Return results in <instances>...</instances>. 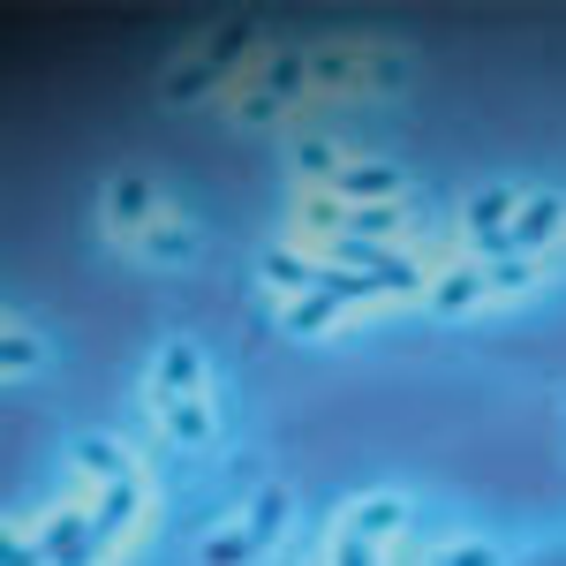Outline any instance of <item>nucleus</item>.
<instances>
[{
    "label": "nucleus",
    "instance_id": "28",
    "mask_svg": "<svg viewBox=\"0 0 566 566\" xmlns=\"http://www.w3.org/2000/svg\"><path fill=\"white\" fill-rule=\"evenodd\" d=\"M98 552H106L98 536H76V544H69V552H61V559H53V566H98Z\"/></svg>",
    "mask_w": 566,
    "mask_h": 566
},
{
    "label": "nucleus",
    "instance_id": "4",
    "mask_svg": "<svg viewBox=\"0 0 566 566\" xmlns=\"http://www.w3.org/2000/svg\"><path fill=\"white\" fill-rule=\"evenodd\" d=\"M136 491H144L136 476L106 483V499H98V514H91V536H98V544H114V536L129 528V514H136Z\"/></svg>",
    "mask_w": 566,
    "mask_h": 566
},
{
    "label": "nucleus",
    "instance_id": "8",
    "mask_svg": "<svg viewBox=\"0 0 566 566\" xmlns=\"http://www.w3.org/2000/svg\"><path fill=\"white\" fill-rule=\"evenodd\" d=\"M514 212H522V197L483 189V197H469V234H506V227H514Z\"/></svg>",
    "mask_w": 566,
    "mask_h": 566
},
{
    "label": "nucleus",
    "instance_id": "2",
    "mask_svg": "<svg viewBox=\"0 0 566 566\" xmlns=\"http://www.w3.org/2000/svg\"><path fill=\"white\" fill-rule=\"evenodd\" d=\"M106 219H114V234H144V227L159 219L151 181H144V175H122V181H114V197H106Z\"/></svg>",
    "mask_w": 566,
    "mask_h": 566
},
{
    "label": "nucleus",
    "instance_id": "15",
    "mask_svg": "<svg viewBox=\"0 0 566 566\" xmlns=\"http://www.w3.org/2000/svg\"><path fill=\"white\" fill-rule=\"evenodd\" d=\"M483 280H491V295H522V287H536V258H499L483 264Z\"/></svg>",
    "mask_w": 566,
    "mask_h": 566
},
{
    "label": "nucleus",
    "instance_id": "26",
    "mask_svg": "<svg viewBox=\"0 0 566 566\" xmlns=\"http://www.w3.org/2000/svg\"><path fill=\"white\" fill-rule=\"evenodd\" d=\"M0 566H53L39 552V544H31V536H8V552H0Z\"/></svg>",
    "mask_w": 566,
    "mask_h": 566
},
{
    "label": "nucleus",
    "instance_id": "13",
    "mask_svg": "<svg viewBox=\"0 0 566 566\" xmlns=\"http://www.w3.org/2000/svg\"><path fill=\"white\" fill-rule=\"evenodd\" d=\"M76 461H84V469H91L98 483H122V476H136L129 461H122V446H114V438H84V446H76Z\"/></svg>",
    "mask_w": 566,
    "mask_h": 566
},
{
    "label": "nucleus",
    "instance_id": "27",
    "mask_svg": "<svg viewBox=\"0 0 566 566\" xmlns=\"http://www.w3.org/2000/svg\"><path fill=\"white\" fill-rule=\"evenodd\" d=\"M234 114H242V122H280V98H272V91H250Z\"/></svg>",
    "mask_w": 566,
    "mask_h": 566
},
{
    "label": "nucleus",
    "instance_id": "14",
    "mask_svg": "<svg viewBox=\"0 0 566 566\" xmlns=\"http://www.w3.org/2000/svg\"><path fill=\"white\" fill-rule=\"evenodd\" d=\"M400 175L392 167H340V197H392Z\"/></svg>",
    "mask_w": 566,
    "mask_h": 566
},
{
    "label": "nucleus",
    "instance_id": "20",
    "mask_svg": "<svg viewBox=\"0 0 566 566\" xmlns=\"http://www.w3.org/2000/svg\"><path fill=\"white\" fill-rule=\"evenodd\" d=\"M303 227H310V234H333V242H340V234H348V205L317 197V205H303Z\"/></svg>",
    "mask_w": 566,
    "mask_h": 566
},
{
    "label": "nucleus",
    "instance_id": "22",
    "mask_svg": "<svg viewBox=\"0 0 566 566\" xmlns=\"http://www.w3.org/2000/svg\"><path fill=\"white\" fill-rule=\"evenodd\" d=\"M0 363H8V370L23 378V370L39 363V340H31V333H8V340H0Z\"/></svg>",
    "mask_w": 566,
    "mask_h": 566
},
{
    "label": "nucleus",
    "instance_id": "25",
    "mask_svg": "<svg viewBox=\"0 0 566 566\" xmlns=\"http://www.w3.org/2000/svg\"><path fill=\"white\" fill-rule=\"evenodd\" d=\"M303 175H325V181H340V159H333V144H303Z\"/></svg>",
    "mask_w": 566,
    "mask_h": 566
},
{
    "label": "nucleus",
    "instance_id": "9",
    "mask_svg": "<svg viewBox=\"0 0 566 566\" xmlns=\"http://www.w3.org/2000/svg\"><path fill=\"white\" fill-rule=\"evenodd\" d=\"M242 528L272 552V544H280V528H287V491H272V483H264L258 499H250V522H242Z\"/></svg>",
    "mask_w": 566,
    "mask_h": 566
},
{
    "label": "nucleus",
    "instance_id": "1",
    "mask_svg": "<svg viewBox=\"0 0 566 566\" xmlns=\"http://www.w3.org/2000/svg\"><path fill=\"white\" fill-rule=\"evenodd\" d=\"M559 219H566L559 197H522V212H514V227H506V250H514V258L544 250V242L559 234Z\"/></svg>",
    "mask_w": 566,
    "mask_h": 566
},
{
    "label": "nucleus",
    "instance_id": "21",
    "mask_svg": "<svg viewBox=\"0 0 566 566\" xmlns=\"http://www.w3.org/2000/svg\"><path fill=\"white\" fill-rule=\"evenodd\" d=\"M212 76H219L212 61H189V69H175V84H167V98H197V91L212 84Z\"/></svg>",
    "mask_w": 566,
    "mask_h": 566
},
{
    "label": "nucleus",
    "instance_id": "7",
    "mask_svg": "<svg viewBox=\"0 0 566 566\" xmlns=\"http://www.w3.org/2000/svg\"><path fill=\"white\" fill-rule=\"evenodd\" d=\"M491 295V280H483V264H461V272H446V280H431V310H469Z\"/></svg>",
    "mask_w": 566,
    "mask_h": 566
},
{
    "label": "nucleus",
    "instance_id": "17",
    "mask_svg": "<svg viewBox=\"0 0 566 566\" xmlns=\"http://www.w3.org/2000/svg\"><path fill=\"white\" fill-rule=\"evenodd\" d=\"M392 227H400L392 205H355L348 212V234H363V242H392Z\"/></svg>",
    "mask_w": 566,
    "mask_h": 566
},
{
    "label": "nucleus",
    "instance_id": "16",
    "mask_svg": "<svg viewBox=\"0 0 566 566\" xmlns=\"http://www.w3.org/2000/svg\"><path fill=\"white\" fill-rule=\"evenodd\" d=\"M264 280H272V287H295V295H310V287H317V272H310L295 250H272V258H264Z\"/></svg>",
    "mask_w": 566,
    "mask_h": 566
},
{
    "label": "nucleus",
    "instance_id": "19",
    "mask_svg": "<svg viewBox=\"0 0 566 566\" xmlns=\"http://www.w3.org/2000/svg\"><path fill=\"white\" fill-rule=\"evenodd\" d=\"M333 258L348 264V272H355V264H363V272H378L392 250H386V242H363V234H340V242H333Z\"/></svg>",
    "mask_w": 566,
    "mask_h": 566
},
{
    "label": "nucleus",
    "instance_id": "12",
    "mask_svg": "<svg viewBox=\"0 0 566 566\" xmlns=\"http://www.w3.org/2000/svg\"><path fill=\"white\" fill-rule=\"evenodd\" d=\"M264 544L250 536V528H219V536H205V566H250Z\"/></svg>",
    "mask_w": 566,
    "mask_h": 566
},
{
    "label": "nucleus",
    "instance_id": "10",
    "mask_svg": "<svg viewBox=\"0 0 566 566\" xmlns=\"http://www.w3.org/2000/svg\"><path fill=\"white\" fill-rule=\"evenodd\" d=\"M189 250H197V234H189V227H175V219H151V227H144V258L181 264Z\"/></svg>",
    "mask_w": 566,
    "mask_h": 566
},
{
    "label": "nucleus",
    "instance_id": "18",
    "mask_svg": "<svg viewBox=\"0 0 566 566\" xmlns=\"http://www.w3.org/2000/svg\"><path fill=\"white\" fill-rule=\"evenodd\" d=\"M258 84L272 91V98H287V91H303V84H310V61H303V53H280V61H272V69L258 76Z\"/></svg>",
    "mask_w": 566,
    "mask_h": 566
},
{
    "label": "nucleus",
    "instance_id": "5",
    "mask_svg": "<svg viewBox=\"0 0 566 566\" xmlns=\"http://www.w3.org/2000/svg\"><path fill=\"white\" fill-rule=\"evenodd\" d=\"M400 522H408V506H400V499H363V506L348 514V536L386 544V536H400Z\"/></svg>",
    "mask_w": 566,
    "mask_h": 566
},
{
    "label": "nucleus",
    "instance_id": "3",
    "mask_svg": "<svg viewBox=\"0 0 566 566\" xmlns=\"http://www.w3.org/2000/svg\"><path fill=\"white\" fill-rule=\"evenodd\" d=\"M159 416H167V431H175L181 446H212V416H205L197 392H159Z\"/></svg>",
    "mask_w": 566,
    "mask_h": 566
},
{
    "label": "nucleus",
    "instance_id": "11",
    "mask_svg": "<svg viewBox=\"0 0 566 566\" xmlns=\"http://www.w3.org/2000/svg\"><path fill=\"white\" fill-rule=\"evenodd\" d=\"M197 378H205V363H197L189 340H175V348L159 355V392H197Z\"/></svg>",
    "mask_w": 566,
    "mask_h": 566
},
{
    "label": "nucleus",
    "instance_id": "24",
    "mask_svg": "<svg viewBox=\"0 0 566 566\" xmlns=\"http://www.w3.org/2000/svg\"><path fill=\"white\" fill-rule=\"evenodd\" d=\"M333 566H378V544H363V536H348V528H340V544H333Z\"/></svg>",
    "mask_w": 566,
    "mask_h": 566
},
{
    "label": "nucleus",
    "instance_id": "23",
    "mask_svg": "<svg viewBox=\"0 0 566 566\" xmlns=\"http://www.w3.org/2000/svg\"><path fill=\"white\" fill-rule=\"evenodd\" d=\"M431 566H499V552H491V544H446Z\"/></svg>",
    "mask_w": 566,
    "mask_h": 566
},
{
    "label": "nucleus",
    "instance_id": "6",
    "mask_svg": "<svg viewBox=\"0 0 566 566\" xmlns=\"http://www.w3.org/2000/svg\"><path fill=\"white\" fill-rule=\"evenodd\" d=\"M333 317H340V295H333V287L317 280L310 295H295V303H287V317H280V325H287V333H325Z\"/></svg>",
    "mask_w": 566,
    "mask_h": 566
}]
</instances>
